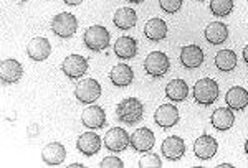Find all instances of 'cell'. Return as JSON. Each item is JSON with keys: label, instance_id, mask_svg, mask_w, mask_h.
Returning <instances> with one entry per match:
<instances>
[{"label": "cell", "instance_id": "obj_1", "mask_svg": "<svg viewBox=\"0 0 248 168\" xmlns=\"http://www.w3.org/2000/svg\"><path fill=\"white\" fill-rule=\"evenodd\" d=\"M218 84L212 78H202L194 86V99L201 106H212L218 99Z\"/></svg>", "mask_w": 248, "mask_h": 168}, {"label": "cell", "instance_id": "obj_2", "mask_svg": "<svg viewBox=\"0 0 248 168\" xmlns=\"http://www.w3.org/2000/svg\"><path fill=\"white\" fill-rule=\"evenodd\" d=\"M144 114V106L139 99L136 98H127L118 104L116 107V115L118 119L124 124H136L142 119Z\"/></svg>", "mask_w": 248, "mask_h": 168}, {"label": "cell", "instance_id": "obj_3", "mask_svg": "<svg viewBox=\"0 0 248 168\" xmlns=\"http://www.w3.org/2000/svg\"><path fill=\"white\" fill-rule=\"evenodd\" d=\"M51 30L60 38H71L78 30V20L70 12H63L55 15L51 20Z\"/></svg>", "mask_w": 248, "mask_h": 168}, {"label": "cell", "instance_id": "obj_4", "mask_svg": "<svg viewBox=\"0 0 248 168\" xmlns=\"http://www.w3.org/2000/svg\"><path fill=\"white\" fill-rule=\"evenodd\" d=\"M170 68V61H169V56L162 51H153L146 56L144 59V70L149 76L153 78H161L169 71Z\"/></svg>", "mask_w": 248, "mask_h": 168}, {"label": "cell", "instance_id": "obj_5", "mask_svg": "<svg viewBox=\"0 0 248 168\" xmlns=\"http://www.w3.org/2000/svg\"><path fill=\"white\" fill-rule=\"evenodd\" d=\"M83 40H85V45L91 51H103L109 46V31L101 25L90 27L85 31Z\"/></svg>", "mask_w": 248, "mask_h": 168}, {"label": "cell", "instance_id": "obj_6", "mask_svg": "<svg viewBox=\"0 0 248 168\" xmlns=\"http://www.w3.org/2000/svg\"><path fill=\"white\" fill-rule=\"evenodd\" d=\"M103 89L101 84H99L96 79H81L77 84V89H75V96L79 102L83 104H93L99 99Z\"/></svg>", "mask_w": 248, "mask_h": 168}, {"label": "cell", "instance_id": "obj_7", "mask_svg": "<svg viewBox=\"0 0 248 168\" xmlns=\"http://www.w3.org/2000/svg\"><path fill=\"white\" fill-rule=\"evenodd\" d=\"M62 71L70 79H78L88 71V59L79 55H70L63 59Z\"/></svg>", "mask_w": 248, "mask_h": 168}, {"label": "cell", "instance_id": "obj_8", "mask_svg": "<svg viewBox=\"0 0 248 168\" xmlns=\"http://www.w3.org/2000/svg\"><path fill=\"white\" fill-rule=\"evenodd\" d=\"M105 145L111 152H123L127 145H131V137L123 127H113L105 135Z\"/></svg>", "mask_w": 248, "mask_h": 168}, {"label": "cell", "instance_id": "obj_9", "mask_svg": "<svg viewBox=\"0 0 248 168\" xmlns=\"http://www.w3.org/2000/svg\"><path fill=\"white\" fill-rule=\"evenodd\" d=\"M217 150H218L217 140L212 137V135H207V134L201 135L194 143V154H195V157L201 158V160L214 158L215 154H217Z\"/></svg>", "mask_w": 248, "mask_h": 168}, {"label": "cell", "instance_id": "obj_10", "mask_svg": "<svg viewBox=\"0 0 248 168\" xmlns=\"http://www.w3.org/2000/svg\"><path fill=\"white\" fill-rule=\"evenodd\" d=\"M154 121L162 129H169L179 122V109L172 104H162L155 109Z\"/></svg>", "mask_w": 248, "mask_h": 168}, {"label": "cell", "instance_id": "obj_11", "mask_svg": "<svg viewBox=\"0 0 248 168\" xmlns=\"http://www.w3.org/2000/svg\"><path fill=\"white\" fill-rule=\"evenodd\" d=\"M81 122L88 129H101L106 124V114L101 106H88L81 114Z\"/></svg>", "mask_w": 248, "mask_h": 168}, {"label": "cell", "instance_id": "obj_12", "mask_svg": "<svg viewBox=\"0 0 248 168\" xmlns=\"http://www.w3.org/2000/svg\"><path fill=\"white\" fill-rule=\"evenodd\" d=\"M154 143H155V135L147 127L138 129L131 135V147L136 152H149L154 147Z\"/></svg>", "mask_w": 248, "mask_h": 168}, {"label": "cell", "instance_id": "obj_13", "mask_svg": "<svg viewBox=\"0 0 248 168\" xmlns=\"http://www.w3.org/2000/svg\"><path fill=\"white\" fill-rule=\"evenodd\" d=\"M27 53H29V56L33 61H45L51 53V45L46 38L35 37L27 45Z\"/></svg>", "mask_w": 248, "mask_h": 168}, {"label": "cell", "instance_id": "obj_14", "mask_svg": "<svg viewBox=\"0 0 248 168\" xmlns=\"http://www.w3.org/2000/svg\"><path fill=\"white\" fill-rule=\"evenodd\" d=\"M66 158V150L65 147L60 142H50L43 147L42 150V160L46 163V165H62Z\"/></svg>", "mask_w": 248, "mask_h": 168}, {"label": "cell", "instance_id": "obj_15", "mask_svg": "<svg viewBox=\"0 0 248 168\" xmlns=\"http://www.w3.org/2000/svg\"><path fill=\"white\" fill-rule=\"evenodd\" d=\"M77 149L86 157H91L101 149V137L94 132H85L77 140Z\"/></svg>", "mask_w": 248, "mask_h": 168}, {"label": "cell", "instance_id": "obj_16", "mask_svg": "<svg viewBox=\"0 0 248 168\" xmlns=\"http://www.w3.org/2000/svg\"><path fill=\"white\" fill-rule=\"evenodd\" d=\"M181 63L182 66L189 68V70H197L203 63V51L197 45H187L181 51Z\"/></svg>", "mask_w": 248, "mask_h": 168}, {"label": "cell", "instance_id": "obj_17", "mask_svg": "<svg viewBox=\"0 0 248 168\" xmlns=\"http://www.w3.org/2000/svg\"><path fill=\"white\" fill-rule=\"evenodd\" d=\"M23 76V66L20 65L17 59H5L0 65V78L3 83L14 84L22 79Z\"/></svg>", "mask_w": 248, "mask_h": 168}, {"label": "cell", "instance_id": "obj_18", "mask_svg": "<svg viewBox=\"0 0 248 168\" xmlns=\"http://www.w3.org/2000/svg\"><path fill=\"white\" fill-rule=\"evenodd\" d=\"M186 154V143L181 137L172 135V137L166 139L162 143V155L169 160H179Z\"/></svg>", "mask_w": 248, "mask_h": 168}, {"label": "cell", "instance_id": "obj_19", "mask_svg": "<svg viewBox=\"0 0 248 168\" xmlns=\"http://www.w3.org/2000/svg\"><path fill=\"white\" fill-rule=\"evenodd\" d=\"M225 102L230 109L233 111H243L248 106V91L242 86H235L229 89L225 96Z\"/></svg>", "mask_w": 248, "mask_h": 168}, {"label": "cell", "instance_id": "obj_20", "mask_svg": "<svg viewBox=\"0 0 248 168\" xmlns=\"http://www.w3.org/2000/svg\"><path fill=\"white\" fill-rule=\"evenodd\" d=\"M167 23L162 18H151L144 27V35L153 42H162L167 37Z\"/></svg>", "mask_w": 248, "mask_h": 168}, {"label": "cell", "instance_id": "obj_21", "mask_svg": "<svg viewBox=\"0 0 248 168\" xmlns=\"http://www.w3.org/2000/svg\"><path fill=\"white\" fill-rule=\"evenodd\" d=\"M109 79L118 87H126L133 83L134 73H133V70H131V66L124 65V63H119V65H116L113 70H111Z\"/></svg>", "mask_w": 248, "mask_h": 168}, {"label": "cell", "instance_id": "obj_22", "mask_svg": "<svg viewBox=\"0 0 248 168\" xmlns=\"http://www.w3.org/2000/svg\"><path fill=\"white\" fill-rule=\"evenodd\" d=\"M205 38L210 45H222L229 38V28L222 22H212L205 28Z\"/></svg>", "mask_w": 248, "mask_h": 168}, {"label": "cell", "instance_id": "obj_23", "mask_svg": "<svg viewBox=\"0 0 248 168\" xmlns=\"http://www.w3.org/2000/svg\"><path fill=\"white\" fill-rule=\"evenodd\" d=\"M210 122L217 130H229L235 124V115H233V112H232V109L220 107V109L214 111V114H212V117H210Z\"/></svg>", "mask_w": 248, "mask_h": 168}, {"label": "cell", "instance_id": "obj_24", "mask_svg": "<svg viewBox=\"0 0 248 168\" xmlns=\"http://www.w3.org/2000/svg\"><path fill=\"white\" fill-rule=\"evenodd\" d=\"M114 53L121 59H131L138 53V43L131 37H119L114 43Z\"/></svg>", "mask_w": 248, "mask_h": 168}, {"label": "cell", "instance_id": "obj_25", "mask_svg": "<svg viewBox=\"0 0 248 168\" xmlns=\"http://www.w3.org/2000/svg\"><path fill=\"white\" fill-rule=\"evenodd\" d=\"M113 22H114V25L118 28H121V30H129V28H133L136 25V22H138V15H136V12L133 9H129V7H123V9L116 10Z\"/></svg>", "mask_w": 248, "mask_h": 168}, {"label": "cell", "instance_id": "obj_26", "mask_svg": "<svg viewBox=\"0 0 248 168\" xmlns=\"http://www.w3.org/2000/svg\"><path fill=\"white\" fill-rule=\"evenodd\" d=\"M189 94V86L184 79H172L166 87V96L174 102H181Z\"/></svg>", "mask_w": 248, "mask_h": 168}, {"label": "cell", "instance_id": "obj_27", "mask_svg": "<svg viewBox=\"0 0 248 168\" xmlns=\"http://www.w3.org/2000/svg\"><path fill=\"white\" fill-rule=\"evenodd\" d=\"M215 66L218 68L220 71H233L235 66H237V55L232 50H222L215 55Z\"/></svg>", "mask_w": 248, "mask_h": 168}, {"label": "cell", "instance_id": "obj_28", "mask_svg": "<svg viewBox=\"0 0 248 168\" xmlns=\"http://www.w3.org/2000/svg\"><path fill=\"white\" fill-rule=\"evenodd\" d=\"M233 10V0H210V12L215 17H227Z\"/></svg>", "mask_w": 248, "mask_h": 168}, {"label": "cell", "instance_id": "obj_29", "mask_svg": "<svg viewBox=\"0 0 248 168\" xmlns=\"http://www.w3.org/2000/svg\"><path fill=\"white\" fill-rule=\"evenodd\" d=\"M139 167L141 168H161L162 162L155 154H146L141 160H139Z\"/></svg>", "mask_w": 248, "mask_h": 168}, {"label": "cell", "instance_id": "obj_30", "mask_svg": "<svg viewBox=\"0 0 248 168\" xmlns=\"http://www.w3.org/2000/svg\"><path fill=\"white\" fill-rule=\"evenodd\" d=\"M159 7L166 14H177L182 9V0H159Z\"/></svg>", "mask_w": 248, "mask_h": 168}, {"label": "cell", "instance_id": "obj_31", "mask_svg": "<svg viewBox=\"0 0 248 168\" xmlns=\"http://www.w3.org/2000/svg\"><path fill=\"white\" fill-rule=\"evenodd\" d=\"M99 167H103V168H123L124 163H123V160L118 158V157H106L101 163H99Z\"/></svg>", "mask_w": 248, "mask_h": 168}, {"label": "cell", "instance_id": "obj_32", "mask_svg": "<svg viewBox=\"0 0 248 168\" xmlns=\"http://www.w3.org/2000/svg\"><path fill=\"white\" fill-rule=\"evenodd\" d=\"M63 2H65L66 5H79L83 0H63Z\"/></svg>", "mask_w": 248, "mask_h": 168}, {"label": "cell", "instance_id": "obj_33", "mask_svg": "<svg viewBox=\"0 0 248 168\" xmlns=\"http://www.w3.org/2000/svg\"><path fill=\"white\" fill-rule=\"evenodd\" d=\"M243 59H245V63L248 65V45L243 48Z\"/></svg>", "mask_w": 248, "mask_h": 168}, {"label": "cell", "instance_id": "obj_34", "mask_svg": "<svg viewBox=\"0 0 248 168\" xmlns=\"http://www.w3.org/2000/svg\"><path fill=\"white\" fill-rule=\"evenodd\" d=\"M127 2H131V3H141L142 0H127Z\"/></svg>", "mask_w": 248, "mask_h": 168}, {"label": "cell", "instance_id": "obj_35", "mask_svg": "<svg viewBox=\"0 0 248 168\" xmlns=\"http://www.w3.org/2000/svg\"><path fill=\"white\" fill-rule=\"evenodd\" d=\"M245 152H247V155H248V140L245 142Z\"/></svg>", "mask_w": 248, "mask_h": 168}, {"label": "cell", "instance_id": "obj_36", "mask_svg": "<svg viewBox=\"0 0 248 168\" xmlns=\"http://www.w3.org/2000/svg\"><path fill=\"white\" fill-rule=\"evenodd\" d=\"M18 2H23V0H18Z\"/></svg>", "mask_w": 248, "mask_h": 168}]
</instances>
